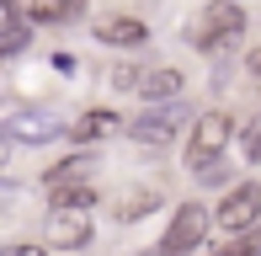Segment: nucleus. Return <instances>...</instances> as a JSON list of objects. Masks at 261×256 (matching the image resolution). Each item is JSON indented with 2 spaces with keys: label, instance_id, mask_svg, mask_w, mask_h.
<instances>
[{
  "label": "nucleus",
  "instance_id": "16",
  "mask_svg": "<svg viewBox=\"0 0 261 256\" xmlns=\"http://www.w3.org/2000/svg\"><path fill=\"white\" fill-rule=\"evenodd\" d=\"M213 256H261V219H256L251 229H240L234 246H224V251H213Z\"/></svg>",
  "mask_w": 261,
  "mask_h": 256
},
{
  "label": "nucleus",
  "instance_id": "11",
  "mask_svg": "<svg viewBox=\"0 0 261 256\" xmlns=\"http://www.w3.org/2000/svg\"><path fill=\"white\" fill-rule=\"evenodd\" d=\"M54 214H91L96 208V187L91 182H64V187H48Z\"/></svg>",
  "mask_w": 261,
  "mask_h": 256
},
{
  "label": "nucleus",
  "instance_id": "20",
  "mask_svg": "<svg viewBox=\"0 0 261 256\" xmlns=\"http://www.w3.org/2000/svg\"><path fill=\"white\" fill-rule=\"evenodd\" d=\"M251 69H256V75H261V48H256V54H251Z\"/></svg>",
  "mask_w": 261,
  "mask_h": 256
},
{
  "label": "nucleus",
  "instance_id": "6",
  "mask_svg": "<svg viewBox=\"0 0 261 256\" xmlns=\"http://www.w3.org/2000/svg\"><path fill=\"white\" fill-rule=\"evenodd\" d=\"M59 134H64L59 118L43 112V107H21V112L6 118V139H16V144H48V139H59Z\"/></svg>",
  "mask_w": 261,
  "mask_h": 256
},
{
  "label": "nucleus",
  "instance_id": "15",
  "mask_svg": "<svg viewBox=\"0 0 261 256\" xmlns=\"http://www.w3.org/2000/svg\"><path fill=\"white\" fill-rule=\"evenodd\" d=\"M27 48V27L16 21V6L0 0V54H21Z\"/></svg>",
  "mask_w": 261,
  "mask_h": 256
},
{
  "label": "nucleus",
  "instance_id": "2",
  "mask_svg": "<svg viewBox=\"0 0 261 256\" xmlns=\"http://www.w3.org/2000/svg\"><path fill=\"white\" fill-rule=\"evenodd\" d=\"M240 32H245V11L234 0H208L203 16L192 21V48L197 54H224L229 43H240Z\"/></svg>",
  "mask_w": 261,
  "mask_h": 256
},
{
  "label": "nucleus",
  "instance_id": "8",
  "mask_svg": "<svg viewBox=\"0 0 261 256\" xmlns=\"http://www.w3.org/2000/svg\"><path fill=\"white\" fill-rule=\"evenodd\" d=\"M96 43H107V48H144L149 27L139 16H101L96 21Z\"/></svg>",
  "mask_w": 261,
  "mask_h": 256
},
{
  "label": "nucleus",
  "instance_id": "9",
  "mask_svg": "<svg viewBox=\"0 0 261 256\" xmlns=\"http://www.w3.org/2000/svg\"><path fill=\"white\" fill-rule=\"evenodd\" d=\"M181 91H187V75L165 64V69H144V75H139L134 96H144V101H181Z\"/></svg>",
  "mask_w": 261,
  "mask_h": 256
},
{
  "label": "nucleus",
  "instance_id": "17",
  "mask_svg": "<svg viewBox=\"0 0 261 256\" xmlns=\"http://www.w3.org/2000/svg\"><path fill=\"white\" fill-rule=\"evenodd\" d=\"M245 160H251V166H261V118L245 128Z\"/></svg>",
  "mask_w": 261,
  "mask_h": 256
},
{
  "label": "nucleus",
  "instance_id": "18",
  "mask_svg": "<svg viewBox=\"0 0 261 256\" xmlns=\"http://www.w3.org/2000/svg\"><path fill=\"white\" fill-rule=\"evenodd\" d=\"M139 75H144V69H128V64H117V69H112V86H117V91H134V86H139Z\"/></svg>",
  "mask_w": 261,
  "mask_h": 256
},
{
  "label": "nucleus",
  "instance_id": "5",
  "mask_svg": "<svg viewBox=\"0 0 261 256\" xmlns=\"http://www.w3.org/2000/svg\"><path fill=\"white\" fill-rule=\"evenodd\" d=\"M181 123H187V107H181V101H160L155 112L123 123V134H134V144H171Z\"/></svg>",
  "mask_w": 261,
  "mask_h": 256
},
{
  "label": "nucleus",
  "instance_id": "4",
  "mask_svg": "<svg viewBox=\"0 0 261 256\" xmlns=\"http://www.w3.org/2000/svg\"><path fill=\"white\" fill-rule=\"evenodd\" d=\"M256 219H261V182H234V187L219 197V208L208 214V224H219L224 235H240Z\"/></svg>",
  "mask_w": 261,
  "mask_h": 256
},
{
  "label": "nucleus",
  "instance_id": "14",
  "mask_svg": "<svg viewBox=\"0 0 261 256\" xmlns=\"http://www.w3.org/2000/svg\"><path fill=\"white\" fill-rule=\"evenodd\" d=\"M149 208H160V192L155 187H139V192H123V197H117V219H123V224H139Z\"/></svg>",
  "mask_w": 261,
  "mask_h": 256
},
{
  "label": "nucleus",
  "instance_id": "21",
  "mask_svg": "<svg viewBox=\"0 0 261 256\" xmlns=\"http://www.w3.org/2000/svg\"><path fill=\"white\" fill-rule=\"evenodd\" d=\"M0 166H6V139H0Z\"/></svg>",
  "mask_w": 261,
  "mask_h": 256
},
{
  "label": "nucleus",
  "instance_id": "3",
  "mask_svg": "<svg viewBox=\"0 0 261 256\" xmlns=\"http://www.w3.org/2000/svg\"><path fill=\"white\" fill-rule=\"evenodd\" d=\"M203 240H208V208L203 203H176L171 224H165V235L155 240L149 256H192Z\"/></svg>",
  "mask_w": 261,
  "mask_h": 256
},
{
  "label": "nucleus",
  "instance_id": "10",
  "mask_svg": "<svg viewBox=\"0 0 261 256\" xmlns=\"http://www.w3.org/2000/svg\"><path fill=\"white\" fill-rule=\"evenodd\" d=\"M69 134L80 139V149H91V144H101V139H112V134H123V118H117L112 107H91V112H80L75 128Z\"/></svg>",
  "mask_w": 261,
  "mask_h": 256
},
{
  "label": "nucleus",
  "instance_id": "7",
  "mask_svg": "<svg viewBox=\"0 0 261 256\" xmlns=\"http://www.w3.org/2000/svg\"><path fill=\"white\" fill-rule=\"evenodd\" d=\"M91 214H48V246L54 251H86L91 246Z\"/></svg>",
  "mask_w": 261,
  "mask_h": 256
},
{
  "label": "nucleus",
  "instance_id": "1",
  "mask_svg": "<svg viewBox=\"0 0 261 256\" xmlns=\"http://www.w3.org/2000/svg\"><path fill=\"white\" fill-rule=\"evenodd\" d=\"M229 139H234V118H229V112H224V107L203 112V118L192 123V139H187V171L203 176L208 166H219L224 149H229Z\"/></svg>",
  "mask_w": 261,
  "mask_h": 256
},
{
  "label": "nucleus",
  "instance_id": "19",
  "mask_svg": "<svg viewBox=\"0 0 261 256\" xmlns=\"http://www.w3.org/2000/svg\"><path fill=\"white\" fill-rule=\"evenodd\" d=\"M0 256H48V251H43V246H6Z\"/></svg>",
  "mask_w": 261,
  "mask_h": 256
},
{
  "label": "nucleus",
  "instance_id": "13",
  "mask_svg": "<svg viewBox=\"0 0 261 256\" xmlns=\"http://www.w3.org/2000/svg\"><path fill=\"white\" fill-rule=\"evenodd\" d=\"M27 16L38 21V27H64V21L80 16V0H32Z\"/></svg>",
  "mask_w": 261,
  "mask_h": 256
},
{
  "label": "nucleus",
  "instance_id": "12",
  "mask_svg": "<svg viewBox=\"0 0 261 256\" xmlns=\"http://www.w3.org/2000/svg\"><path fill=\"white\" fill-rule=\"evenodd\" d=\"M91 171H96V155H91V149H75V155H64L59 166H48L43 187H64V182H91Z\"/></svg>",
  "mask_w": 261,
  "mask_h": 256
}]
</instances>
